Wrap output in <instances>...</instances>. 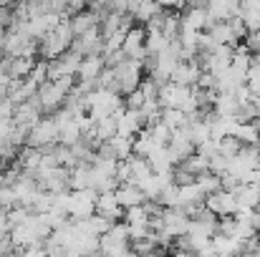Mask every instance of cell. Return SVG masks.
Returning a JSON list of instances; mask_svg holds the SVG:
<instances>
[{"instance_id": "obj_1", "label": "cell", "mask_w": 260, "mask_h": 257, "mask_svg": "<svg viewBox=\"0 0 260 257\" xmlns=\"http://www.w3.org/2000/svg\"><path fill=\"white\" fill-rule=\"evenodd\" d=\"M157 103L159 108H179L184 114H200V101H197V88L189 86H177L172 81L159 86L157 91Z\"/></svg>"}, {"instance_id": "obj_2", "label": "cell", "mask_w": 260, "mask_h": 257, "mask_svg": "<svg viewBox=\"0 0 260 257\" xmlns=\"http://www.w3.org/2000/svg\"><path fill=\"white\" fill-rule=\"evenodd\" d=\"M121 108H124V98L114 88H91L86 93V114L91 121L114 116Z\"/></svg>"}, {"instance_id": "obj_3", "label": "cell", "mask_w": 260, "mask_h": 257, "mask_svg": "<svg viewBox=\"0 0 260 257\" xmlns=\"http://www.w3.org/2000/svg\"><path fill=\"white\" fill-rule=\"evenodd\" d=\"M74 86H76V81H74L71 76L46 81V84L38 86V91H36V103L41 106V111L56 114V111L66 103V96H69V91H71Z\"/></svg>"}, {"instance_id": "obj_4", "label": "cell", "mask_w": 260, "mask_h": 257, "mask_svg": "<svg viewBox=\"0 0 260 257\" xmlns=\"http://www.w3.org/2000/svg\"><path fill=\"white\" fill-rule=\"evenodd\" d=\"M71 43H74V30H71L69 18H66L38 41V53L43 56V61H53L61 53H66L71 48Z\"/></svg>"}, {"instance_id": "obj_5", "label": "cell", "mask_w": 260, "mask_h": 257, "mask_svg": "<svg viewBox=\"0 0 260 257\" xmlns=\"http://www.w3.org/2000/svg\"><path fill=\"white\" fill-rule=\"evenodd\" d=\"M114 74V86L119 93H132L134 88L144 81V61H134V58H121L119 63L109 66Z\"/></svg>"}, {"instance_id": "obj_6", "label": "cell", "mask_w": 260, "mask_h": 257, "mask_svg": "<svg viewBox=\"0 0 260 257\" xmlns=\"http://www.w3.org/2000/svg\"><path fill=\"white\" fill-rule=\"evenodd\" d=\"M129 227L126 222H114L109 232H104L99 237V252L106 257H126L132 250H129Z\"/></svg>"}, {"instance_id": "obj_7", "label": "cell", "mask_w": 260, "mask_h": 257, "mask_svg": "<svg viewBox=\"0 0 260 257\" xmlns=\"http://www.w3.org/2000/svg\"><path fill=\"white\" fill-rule=\"evenodd\" d=\"M56 144H58V124H56V119H53V116H41V119L28 129L25 146L48 152V149L56 146Z\"/></svg>"}, {"instance_id": "obj_8", "label": "cell", "mask_w": 260, "mask_h": 257, "mask_svg": "<svg viewBox=\"0 0 260 257\" xmlns=\"http://www.w3.org/2000/svg\"><path fill=\"white\" fill-rule=\"evenodd\" d=\"M96 209V192L93 189H69L66 217L69 219H86Z\"/></svg>"}, {"instance_id": "obj_9", "label": "cell", "mask_w": 260, "mask_h": 257, "mask_svg": "<svg viewBox=\"0 0 260 257\" xmlns=\"http://www.w3.org/2000/svg\"><path fill=\"white\" fill-rule=\"evenodd\" d=\"M205 209L210 214H215L217 219L220 217H233L238 212V204H235V194L230 189H215L205 197Z\"/></svg>"}, {"instance_id": "obj_10", "label": "cell", "mask_w": 260, "mask_h": 257, "mask_svg": "<svg viewBox=\"0 0 260 257\" xmlns=\"http://www.w3.org/2000/svg\"><path fill=\"white\" fill-rule=\"evenodd\" d=\"M106 68V61H104V56L101 53H93V56H84L81 58V63H79V71H76V79H79V88H84V91H91L93 86H96V79H99V74Z\"/></svg>"}, {"instance_id": "obj_11", "label": "cell", "mask_w": 260, "mask_h": 257, "mask_svg": "<svg viewBox=\"0 0 260 257\" xmlns=\"http://www.w3.org/2000/svg\"><path fill=\"white\" fill-rule=\"evenodd\" d=\"M81 58H84V56H79L76 51H71V48H69V51H66V53H61L58 58L48 61V81H53V79H63V76L76 79V71H79Z\"/></svg>"}, {"instance_id": "obj_12", "label": "cell", "mask_w": 260, "mask_h": 257, "mask_svg": "<svg viewBox=\"0 0 260 257\" xmlns=\"http://www.w3.org/2000/svg\"><path fill=\"white\" fill-rule=\"evenodd\" d=\"M210 25H212V20H210L205 5H187V8L179 13V28H184V30L205 33Z\"/></svg>"}, {"instance_id": "obj_13", "label": "cell", "mask_w": 260, "mask_h": 257, "mask_svg": "<svg viewBox=\"0 0 260 257\" xmlns=\"http://www.w3.org/2000/svg\"><path fill=\"white\" fill-rule=\"evenodd\" d=\"M144 38H147V30L142 25H132L124 35V43H121V53L126 58H134V61H147V48H144Z\"/></svg>"}, {"instance_id": "obj_14", "label": "cell", "mask_w": 260, "mask_h": 257, "mask_svg": "<svg viewBox=\"0 0 260 257\" xmlns=\"http://www.w3.org/2000/svg\"><path fill=\"white\" fill-rule=\"evenodd\" d=\"M114 119H116V134L119 136H129V139H134L142 129H144V119H142V114L137 111V108H121V111H116L114 114Z\"/></svg>"}, {"instance_id": "obj_15", "label": "cell", "mask_w": 260, "mask_h": 257, "mask_svg": "<svg viewBox=\"0 0 260 257\" xmlns=\"http://www.w3.org/2000/svg\"><path fill=\"white\" fill-rule=\"evenodd\" d=\"M104 48V35H101V28H91L81 35H74V43H71V51H76L79 56H93V53H101Z\"/></svg>"}, {"instance_id": "obj_16", "label": "cell", "mask_w": 260, "mask_h": 257, "mask_svg": "<svg viewBox=\"0 0 260 257\" xmlns=\"http://www.w3.org/2000/svg\"><path fill=\"white\" fill-rule=\"evenodd\" d=\"M36 181L41 184L43 192H51V194L69 192V169H66V167H53V169L38 174Z\"/></svg>"}, {"instance_id": "obj_17", "label": "cell", "mask_w": 260, "mask_h": 257, "mask_svg": "<svg viewBox=\"0 0 260 257\" xmlns=\"http://www.w3.org/2000/svg\"><path fill=\"white\" fill-rule=\"evenodd\" d=\"M93 214H101L106 217L109 222H116L124 212H121V204L116 202V194L114 189H106V192H96V209Z\"/></svg>"}, {"instance_id": "obj_18", "label": "cell", "mask_w": 260, "mask_h": 257, "mask_svg": "<svg viewBox=\"0 0 260 257\" xmlns=\"http://www.w3.org/2000/svg\"><path fill=\"white\" fill-rule=\"evenodd\" d=\"M165 8H159L157 0H129V18L137 23V25H147L157 13H162Z\"/></svg>"}, {"instance_id": "obj_19", "label": "cell", "mask_w": 260, "mask_h": 257, "mask_svg": "<svg viewBox=\"0 0 260 257\" xmlns=\"http://www.w3.org/2000/svg\"><path fill=\"white\" fill-rule=\"evenodd\" d=\"M200 74H202V68H200L197 58H194V61H179V63L174 66L170 81L177 84V86H189V88H194V86H197V79H200Z\"/></svg>"}, {"instance_id": "obj_20", "label": "cell", "mask_w": 260, "mask_h": 257, "mask_svg": "<svg viewBox=\"0 0 260 257\" xmlns=\"http://www.w3.org/2000/svg\"><path fill=\"white\" fill-rule=\"evenodd\" d=\"M167 152L172 154L174 164H182L189 154H194V144L189 141V136H187V131H184V129H177V131H172L170 144H167Z\"/></svg>"}, {"instance_id": "obj_21", "label": "cell", "mask_w": 260, "mask_h": 257, "mask_svg": "<svg viewBox=\"0 0 260 257\" xmlns=\"http://www.w3.org/2000/svg\"><path fill=\"white\" fill-rule=\"evenodd\" d=\"M238 209H260V181L250 184H238L233 189Z\"/></svg>"}, {"instance_id": "obj_22", "label": "cell", "mask_w": 260, "mask_h": 257, "mask_svg": "<svg viewBox=\"0 0 260 257\" xmlns=\"http://www.w3.org/2000/svg\"><path fill=\"white\" fill-rule=\"evenodd\" d=\"M114 194H116V202L121 204V209H132V207H139V204H144V202H147L144 192H142L137 184H129V181L116 184Z\"/></svg>"}, {"instance_id": "obj_23", "label": "cell", "mask_w": 260, "mask_h": 257, "mask_svg": "<svg viewBox=\"0 0 260 257\" xmlns=\"http://www.w3.org/2000/svg\"><path fill=\"white\" fill-rule=\"evenodd\" d=\"M212 247H215V255L217 257H243L245 242H240L238 237L215 232V235H212Z\"/></svg>"}, {"instance_id": "obj_24", "label": "cell", "mask_w": 260, "mask_h": 257, "mask_svg": "<svg viewBox=\"0 0 260 257\" xmlns=\"http://www.w3.org/2000/svg\"><path fill=\"white\" fill-rule=\"evenodd\" d=\"M38 119H41V106L36 103V98L18 103L15 111H13V121H15V126H20V129H30Z\"/></svg>"}, {"instance_id": "obj_25", "label": "cell", "mask_w": 260, "mask_h": 257, "mask_svg": "<svg viewBox=\"0 0 260 257\" xmlns=\"http://www.w3.org/2000/svg\"><path fill=\"white\" fill-rule=\"evenodd\" d=\"M101 15H104V10H93V8H86V10L71 15L69 18V25H71L74 35H81V33H86L91 28H96L99 20H101Z\"/></svg>"}, {"instance_id": "obj_26", "label": "cell", "mask_w": 260, "mask_h": 257, "mask_svg": "<svg viewBox=\"0 0 260 257\" xmlns=\"http://www.w3.org/2000/svg\"><path fill=\"white\" fill-rule=\"evenodd\" d=\"M212 114L215 116H238L240 114V103L235 98L233 91H217L215 101H212Z\"/></svg>"}, {"instance_id": "obj_27", "label": "cell", "mask_w": 260, "mask_h": 257, "mask_svg": "<svg viewBox=\"0 0 260 257\" xmlns=\"http://www.w3.org/2000/svg\"><path fill=\"white\" fill-rule=\"evenodd\" d=\"M238 18L245 23L248 33L260 28V0H240L238 5Z\"/></svg>"}, {"instance_id": "obj_28", "label": "cell", "mask_w": 260, "mask_h": 257, "mask_svg": "<svg viewBox=\"0 0 260 257\" xmlns=\"http://www.w3.org/2000/svg\"><path fill=\"white\" fill-rule=\"evenodd\" d=\"M233 136H235L243 146H258V141H260L258 121H240Z\"/></svg>"}, {"instance_id": "obj_29", "label": "cell", "mask_w": 260, "mask_h": 257, "mask_svg": "<svg viewBox=\"0 0 260 257\" xmlns=\"http://www.w3.org/2000/svg\"><path fill=\"white\" fill-rule=\"evenodd\" d=\"M147 30V38H144V48H147V56H157V53H162L165 48H170V38L162 33V30H157V28H144Z\"/></svg>"}, {"instance_id": "obj_30", "label": "cell", "mask_w": 260, "mask_h": 257, "mask_svg": "<svg viewBox=\"0 0 260 257\" xmlns=\"http://www.w3.org/2000/svg\"><path fill=\"white\" fill-rule=\"evenodd\" d=\"M106 144H109V149H111V154H114L116 162H124V159H129L134 154V139H129V136H119L116 134Z\"/></svg>"}, {"instance_id": "obj_31", "label": "cell", "mask_w": 260, "mask_h": 257, "mask_svg": "<svg viewBox=\"0 0 260 257\" xmlns=\"http://www.w3.org/2000/svg\"><path fill=\"white\" fill-rule=\"evenodd\" d=\"M159 121L170 129V131H177V129H184L189 124V114L179 111V108H162L159 111Z\"/></svg>"}, {"instance_id": "obj_32", "label": "cell", "mask_w": 260, "mask_h": 257, "mask_svg": "<svg viewBox=\"0 0 260 257\" xmlns=\"http://www.w3.org/2000/svg\"><path fill=\"white\" fill-rule=\"evenodd\" d=\"M93 136H96V144H104V141L114 139L116 136V119L106 116V119L93 121Z\"/></svg>"}, {"instance_id": "obj_33", "label": "cell", "mask_w": 260, "mask_h": 257, "mask_svg": "<svg viewBox=\"0 0 260 257\" xmlns=\"http://www.w3.org/2000/svg\"><path fill=\"white\" fill-rule=\"evenodd\" d=\"M36 58H8V76L10 79H28Z\"/></svg>"}, {"instance_id": "obj_34", "label": "cell", "mask_w": 260, "mask_h": 257, "mask_svg": "<svg viewBox=\"0 0 260 257\" xmlns=\"http://www.w3.org/2000/svg\"><path fill=\"white\" fill-rule=\"evenodd\" d=\"M194 184H197V187L205 192V197H207L210 192L220 189V176L212 174V171H205V174H197V176H194Z\"/></svg>"}, {"instance_id": "obj_35", "label": "cell", "mask_w": 260, "mask_h": 257, "mask_svg": "<svg viewBox=\"0 0 260 257\" xmlns=\"http://www.w3.org/2000/svg\"><path fill=\"white\" fill-rule=\"evenodd\" d=\"M28 81H33L36 86L46 84L48 81V61H36L30 74H28Z\"/></svg>"}, {"instance_id": "obj_36", "label": "cell", "mask_w": 260, "mask_h": 257, "mask_svg": "<svg viewBox=\"0 0 260 257\" xmlns=\"http://www.w3.org/2000/svg\"><path fill=\"white\" fill-rule=\"evenodd\" d=\"M28 214H30V209H28V207H20V204L10 207V209H8V222H10V227H15V225L25 222V219H28Z\"/></svg>"}, {"instance_id": "obj_37", "label": "cell", "mask_w": 260, "mask_h": 257, "mask_svg": "<svg viewBox=\"0 0 260 257\" xmlns=\"http://www.w3.org/2000/svg\"><path fill=\"white\" fill-rule=\"evenodd\" d=\"M144 103H147V96L142 93V88H134L132 93H126V101H124L126 108H137V111H139Z\"/></svg>"}, {"instance_id": "obj_38", "label": "cell", "mask_w": 260, "mask_h": 257, "mask_svg": "<svg viewBox=\"0 0 260 257\" xmlns=\"http://www.w3.org/2000/svg\"><path fill=\"white\" fill-rule=\"evenodd\" d=\"M86 8H88V0H66V10H63V15L71 18V15L86 10Z\"/></svg>"}, {"instance_id": "obj_39", "label": "cell", "mask_w": 260, "mask_h": 257, "mask_svg": "<svg viewBox=\"0 0 260 257\" xmlns=\"http://www.w3.org/2000/svg\"><path fill=\"white\" fill-rule=\"evenodd\" d=\"M104 10H109V13H121V15H126V13H129V0H106Z\"/></svg>"}, {"instance_id": "obj_40", "label": "cell", "mask_w": 260, "mask_h": 257, "mask_svg": "<svg viewBox=\"0 0 260 257\" xmlns=\"http://www.w3.org/2000/svg\"><path fill=\"white\" fill-rule=\"evenodd\" d=\"M20 257H48V252H46V245L41 242V245H30V247L20 250Z\"/></svg>"}, {"instance_id": "obj_41", "label": "cell", "mask_w": 260, "mask_h": 257, "mask_svg": "<svg viewBox=\"0 0 260 257\" xmlns=\"http://www.w3.org/2000/svg\"><path fill=\"white\" fill-rule=\"evenodd\" d=\"M157 3H159V8H165V10H177V8L187 5V0H157Z\"/></svg>"}, {"instance_id": "obj_42", "label": "cell", "mask_w": 260, "mask_h": 257, "mask_svg": "<svg viewBox=\"0 0 260 257\" xmlns=\"http://www.w3.org/2000/svg\"><path fill=\"white\" fill-rule=\"evenodd\" d=\"M13 111H15V103L10 98H3L0 101V116H13Z\"/></svg>"}, {"instance_id": "obj_43", "label": "cell", "mask_w": 260, "mask_h": 257, "mask_svg": "<svg viewBox=\"0 0 260 257\" xmlns=\"http://www.w3.org/2000/svg\"><path fill=\"white\" fill-rule=\"evenodd\" d=\"M10 76H8V56L0 58V84H8Z\"/></svg>"}, {"instance_id": "obj_44", "label": "cell", "mask_w": 260, "mask_h": 257, "mask_svg": "<svg viewBox=\"0 0 260 257\" xmlns=\"http://www.w3.org/2000/svg\"><path fill=\"white\" fill-rule=\"evenodd\" d=\"M170 257H194V255H192V252H182V250H174Z\"/></svg>"}, {"instance_id": "obj_45", "label": "cell", "mask_w": 260, "mask_h": 257, "mask_svg": "<svg viewBox=\"0 0 260 257\" xmlns=\"http://www.w3.org/2000/svg\"><path fill=\"white\" fill-rule=\"evenodd\" d=\"M13 3H18V0H0V5H5V8H10Z\"/></svg>"}, {"instance_id": "obj_46", "label": "cell", "mask_w": 260, "mask_h": 257, "mask_svg": "<svg viewBox=\"0 0 260 257\" xmlns=\"http://www.w3.org/2000/svg\"><path fill=\"white\" fill-rule=\"evenodd\" d=\"M126 257H157V255H137V252H129Z\"/></svg>"}, {"instance_id": "obj_47", "label": "cell", "mask_w": 260, "mask_h": 257, "mask_svg": "<svg viewBox=\"0 0 260 257\" xmlns=\"http://www.w3.org/2000/svg\"><path fill=\"white\" fill-rule=\"evenodd\" d=\"M258 232H260V209H258Z\"/></svg>"}, {"instance_id": "obj_48", "label": "cell", "mask_w": 260, "mask_h": 257, "mask_svg": "<svg viewBox=\"0 0 260 257\" xmlns=\"http://www.w3.org/2000/svg\"><path fill=\"white\" fill-rule=\"evenodd\" d=\"M258 245H260V235H258Z\"/></svg>"}, {"instance_id": "obj_49", "label": "cell", "mask_w": 260, "mask_h": 257, "mask_svg": "<svg viewBox=\"0 0 260 257\" xmlns=\"http://www.w3.org/2000/svg\"><path fill=\"white\" fill-rule=\"evenodd\" d=\"M258 129H260V121H258Z\"/></svg>"}, {"instance_id": "obj_50", "label": "cell", "mask_w": 260, "mask_h": 257, "mask_svg": "<svg viewBox=\"0 0 260 257\" xmlns=\"http://www.w3.org/2000/svg\"><path fill=\"white\" fill-rule=\"evenodd\" d=\"M0 8H3V5H0Z\"/></svg>"}]
</instances>
